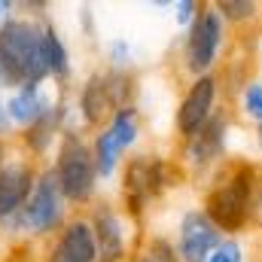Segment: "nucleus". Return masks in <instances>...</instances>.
Returning a JSON list of instances; mask_svg holds the SVG:
<instances>
[{
  "mask_svg": "<svg viewBox=\"0 0 262 262\" xmlns=\"http://www.w3.org/2000/svg\"><path fill=\"white\" fill-rule=\"evenodd\" d=\"M259 174L262 168L253 159L226 156L207 177L201 210L226 238H238L244 229H250V201Z\"/></svg>",
  "mask_w": 262,
  "mask_h": 262,
  "instance_id": "obj_1",
  "label": "nucleus"
},
{
  "mask_svg": "<svg viewBox=\"0 0 262 262\" xmlns=\"http://www.w3.org/2000/svg\"><path fill=\"white\" fill-rule=\"evenodd\" d=\"M49 82L43 67V18L12 15L0 25V92Z\"/></svg>",
  "mask_w": 262,
  "mask_h": 262,
  "instance_id": "obj_2",
  "label": "nucleus"
},
{
  "mask_svg": "<svg viewBox=\"0 0 262 262\" xmlns=\"http://www.w3.org/2000/svg\"><path fill=\"white\" fill-rule=\"evenodd\" d=\"M67 220H70V204L61 192L55 168H52V162H43L28 204L3 226V232L18 235V238H34V241H49L58 235V229Z\"/></svg>",
  "mask_w": 262,
  "mask_h": 262,
  "instance_id": "obj_3",
  "label": "nucleus"
},
{
  "mask_svg": "<svg viewBox=\"0 0 262 262\" xmlns=\"http://www.w3.org/2000/svg\"><path fill=\"white\" fill-rule=\"evenodd\" d=\"M52 168H55V177L61 183V192L70 207H92L98 201L101 177L95 168L92 140H85L82 134H64L55 146Z\"/></svg>",
  "mask_w": 262,
  "mask_h": 262,
  "instance_id": "obj_4",
  "label": "nucleus"
},
{
  "mask_svg": "<svg viewBox=\"0 0 262 262\" xmlns=\"http://www.w3.org/2000/svg\"><path fill=\"white\" fill-rule=\"evenodd\" d=\"M226 31L229 25L223 21L216 3H201L198 15L192 25L186 28L183 37V70L195 79L213 73V67L220 64V52L226 46Z\"/></svg>",
  "mask_w": 262,
  "mask_h": 262,
  "instance_id": "obj_5",
  "label": "nucleus"
},
{
  "mask_svg": "<svg viewBox=\"0 0 262 262\" xmlns=\"http://www.w3.org/2000/svg\"><path fill=\"white\" fill-rule=\"evenodd\" d=\"M40 162L31 159L18 143L0 140V229L28 204L37 186Z\"/></svg>",
  "mask_w": 262,
  "mask_h": 262,
  "instance_id": "obj_6",
  "label": "nucleus"
},
{
  "mask_svg": "<svg viewBox=\"0 0 262 262\" xmlns=\"http://www.w3.org/2000/svg\"><path fill=\"white\" fill-rule=\"evenodd\" d=\"M140 137V110L137 104L131 107H119L110 122L104 128H98L92 134V156H95V168L101 180H113L122 171V156Z\"/></svg>",
  "mask_w": 262,
  "mask_h": 262,
  "instance_id": "obj_7",
  "label": "nucleus"
},
{
  "mask_svg": "<svg viewBox=\"0 0 262 262\" xmlns=\"http://www.w3.org/2000/svg\"><path fill=\"white\" fill-rule=\"evenodd\" d=\"M229 128H232V113L226 107H220L210 122L198 131L195 137L183 140L180 146V165L189 177H210L213 168L226 159V146H229Z\"/></svg>",
  "mask_w": 262,
  "mask_h": 262,
  "instance_id": "obj_8",
  "label": "nucleus"
},
{
  "mask_svg": "<svg viewBox=\"0 0 262 262\" xmlns=\"http://www.w3.org/2000/svg\"><path fill=\"white\" fill-rule=\"evenodd\" d=\"M89 226L98 241V253L104 262H125L134 253L131 247V220L122 213L119 204L110 198H98L89 207Z\"/></svg>",
  "mask_w": 262,
  "mask_h": 262,
  "instance_id": "obj_9",
  "label": "nucleus"
},
{
  "mask_svg": "<svg viewBox=\"0 0 262 262\" xmlns=\"http://www.w3.org/2000/svg\"><path fill=\"white\" fill-rule=\"evenodd\" d=\"M220 92H223V85H220V76L216 73L195 76L186 85V92H183V98L177 104V113H174V128L180 134V140L195 137L198 131L210 122V116L216 113Z\"/></svg>",
  "mask_w": 262,
  "mask_h": 262,
  "instance_id": "obj_10",
  "label": "nucleus"
},
{
  "mask_svg": "<svg viewBox=\"0 0 262 262\" xmlns=\"http://www.w3.org/2000/svg\"><path fill=\"white\" fill-rule=\"evenodd\" d=\"M43 262H101L95 232L85 213H70L55 238H49Z\"/></svg>",
  "mask_w": 262,
  "mask_h": 262,
  "instance_id": "obj_11",
  "label": "nucleus"
},
{
  "mask_svg": "<svg viewBox=\"0 0 262 262\" xmlns=\"http://www.w3.org/2000/svg\"><path fill=\"white\" fill-rule=\"evenodd\" d=\"M226 235L210 223V216L201 207L183 210L180 223H177V253L180 262H207L210 253L220 247Z\"/></svg>",
  "mask_w": 262,
  "mask_h": 262,
  "instance_id": "obj_12",
  "label": "nucleus"
},
{
  "mask_svg": "<svg viewBox=\"0 0 262 262\" xmlns=\"http://www.w3.org/2000/svg\"><path fill=\"white\" fill-rule=\"evenodd\" d=\"M73 107H76V116H79L82 128L98 131L110 122V116L116 113V104H113V95H110V85H107L104 70H95V73H89L82 79Z\"/></svg>",
  "mask_w": 262,
  "mask_h": 262,
  "instance_id": "obj_13",
  "label": "nucleus"
},
{
  "mask_svg": "<svg viewBox=\"0 0 262 262\" xmlns=\"http://www.w3.org/2000/svg\"><path fill=\"white\" fill-rule=\"evenodd\" d=\"M58 101H61V95H52L49 82H40V85L31 82V85H18V89L6 92V113H9L15 128L25 131L37 119H43Z\"/></svg>",
  "mask_w": 262,
  "mask_h": 262,
  "instance_id": "obj_14",
  "label": "nucleus"
},
{
  "mask_svg": "<svg viewBox=\"0 0 262 262\" xmlns=\"http://www.w3.org/2000/svg\"><path fill=\"white\" fill-rule=\"evenodd\" d=\"M67 107H70V104L61 98L43 119H37L34 125H28L25 131H18V146H21L31 159H37L40 165H43V159L52 152V146H58V140L64 137Z\"/></svg>",
  "mask_w": 262,
  "mask_h": 262,
  "instance_id": "obj_15",
  "label": "nucleus"
},
{
  "mask_svg": "<svg viewBox=\"0 0 262 262\" xmlns=\"http://www.w3.org/2000/svg\"><path fill=\"white\" fill-rule=\"evenodd\" d=\"M43 67H46V76L49 82H55L58 89H64L73 76V61H70V49H67L61 31L43 18Z\"/></svg>",
  "mask_w": 262,
  "mask_h": 262,
  "instance_id": "obj_16",
  "label": "nucleus"
},
{
  "mask_svg": "<svg viewBox=\"0 0 262 262\" xmlns=\"http://www.w3.org/2000/svg\"><path fill=\"white\" fill-rule=\"evenodd\" d=\"M216 9L226 25H253L262 18V3L253 0H216Z\"/></svg>",
  "mask_w": 262,
  "mask_h": 262,
  "instance_id": "obj_17",
  "label": "nucleus"
},
{
  "mask_svg": "<svg viewBox=\"0 0 262 262\" xmlns=\"http://www.w3.org/2000/svg\"><path fill=\"white\" fill-rule=\"evenodd\" d=\"M143 262H180L177 253V244L165 235H143L140 238V247L134 250Z\"/></svg>",
  "mask_w": 262,
  "mask_h": 262,
  "instance_id": "obj_18",
  "label": "nucleus"
},
{
  "mask_svg": "<svg viewBox=\"0 0 262 262\" xmlns=\"http://www.w3.org/2000/svg\"><path fill=\"white\" fill-rule=\"evenodd\" d=\"M235 104H238V113H241L247 122L262 125V79H250V82L238 92Z\"/></svg>",
  "mask_w": 262,
  "mask_h": 262,
  "instance_id": "obj_19",
  "label": "nucleus"
},
{
  "mask_svg": "<svg viewBox=\"0 0 262 262\" xmlns=\"http://www.w3.org/2000/svg\"><path fill=\"white\" fill-rule=\"evenodd\" d=\"M244 259H247V247H244V241H241V238H223L220 247L210 253V259L207 262H244Z\"/></svg>",
  "mask_w": 262,
  "mask_h": 262,
  "instance_id": "obj_20",
  "label": "nucleus"
},
{
  "mask_svg": "<svg viewBox=\"0 0 262 262\" xmlns=\"http://www.w3.org/2000/svg\"><path fill=\"white\" fill-rule=\"evenodd\" d=\"M107 64L113 70H131V43L125 37H116L107 43Z\"/></svg>",
  "mask_w": 262,
  "mask_h": 262,
  "instance_id": "obj_21",
  "label": "nucleus"
},
{
  "mask_svg": "<svg viewBox=\"0 0 262 262\" xmlns=\"http://www.w3.org/2000/svg\"><path fill=\"white\" fill-rule=\"evenodd\" d=\"M198 0H177V3H171V9H174V21L180 25V28H189L192 25V18L198 15Z\"/></svg>",
  "mask_w": 262,
  "mask_h": 262,
  "instance_id": "obj_22",
  "label": "nucleus"
},
{
  "mask_svg": "<svg viewBox=\"0 0 262 262\" xmlns=\"http://www.w3.org/2000/svg\"><path fill=\"white\" fill-rule=\"evenodd\" d=\"M250 229L262 232V174L256 180V189H253V201H250Z\"/></svg>",
  "mask_w": 262,
  "mask_h": 262,
  "instance_id": "obj_23",
  "label": "nucleus"
},
{
  "mask_svg": "<svg viewBox=\"0 0 262 262\" xmlns=\"http://www.w3.org/2000/svg\"><path fill=\"white\" fill-rule=\"evenodd\" d=\"M12 134H15V125H12V119L6 113V95L0 92V140H9Z\"/></svg>",
  "mask_w": 262,
  "mask_h": 262,
  "instance_id": "obj_24",
  "label": "nucleus"
},
{
  "mask_svg": "<svg viewBox=\"0 0 262 262\" xmlns=\"http://www.w3.org/2000/svg\"><path fill=\"white\" fill-rule=\"evenodd\" d=\"M12 9H15V3H12V0H0V25L12 18Z\"/></svg>",
  "mask_w": 262,
  "mask_h": 262,
  "instance_id": "obj_25",
  "label": "nucleus"
},
{
  "mask_svg": "<svg viewBox=\"0 0 262 262\" xmlns=\"http://www.w3.org/2000/svg\"><path fill=\"white\" fill-rule=\"evenodd\" d=\"M256 149H259V159H262V125H256Z\"/></svg>",
  "mask_w": 262,
  "mask_h": 262,
  "instance_id": "obj_26",
  "label": "nucleus"
},
{
  "mask_svg": "<svg viewBox=\"0 0 262 262\" xmlns=\"http://www.w3.org/2000/svg\"><path fill=\"white\" fill-rule=\"evenodd\" d=\"M125 262H143V259H140L137 253H131V256H128V259H125Z\"/></svg>",
  "mask_w": 262,
  "mask_h": 262,
  "instance_id": "obj_27",
  "label": "nucleus"
},
{
  "mask_svg": "<svg viewBox=\"0 0 262 262\" xmlns=\"http://www.w3.org/2000/svg\"><path fill=\"white\" fill-rule=\"evenodd\" d=\"M18 262H34V259H18Z\"/></svg>",
  "mask_w": 262,
  "mask_h": 262,
  "instance_id": "obj_28",
  "label": "nucleus"
},
{
  "mask_svg": "<svg viewBox=\"0 0 262 262\" xmlns=\"http://www.w3.org/2000/svg\"><path fill=\"white\" fill-rule=\"evenodd\" d=\"M101 262H104V259H101Z\"/></svg>",
  "mask_w": 262,
  "mask_h": 262,
  "instance_id": "obj_29",
  "label": "nucleus"
},
{
  "mask_svg": "<svg viewBox=\"0 0 262 262\" xmlns=\"http://www.w3.org/2000/svg\"><path fill=\"white\" fill-rule=\"evenodd\" d=\"M259 262H262V259H259Z\"/></svg>",
  "mask_w": 262,
  "mask_h": 262,
  "instance_id": "obj_30",
  "label": "nucleus"
}]
</instances>
